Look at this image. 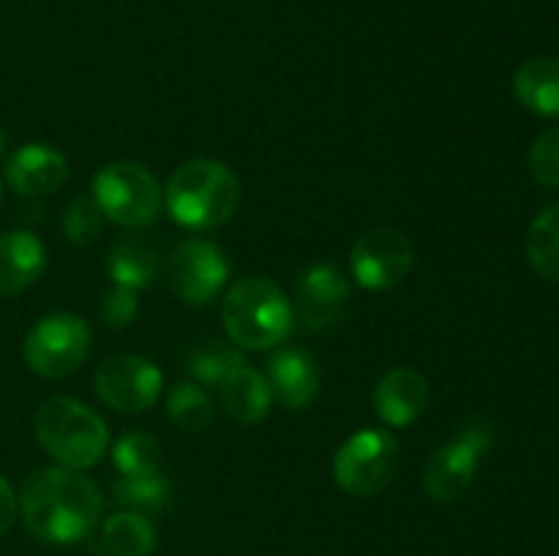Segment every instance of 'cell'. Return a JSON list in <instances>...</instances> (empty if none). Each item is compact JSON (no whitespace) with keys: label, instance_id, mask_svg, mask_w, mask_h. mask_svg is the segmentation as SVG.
Segmentation results:
<instances>
[{"label":"cell","instance_id":"6da1fadb","mask_svg":"<svg viewBox=\"0 0 559 556\" xmlns=\"http://www.w3.org/2000/svg\"><path fill=\"white\" fill-rule=\"evenodd\" d=\"M16 507L22 523L36 540L74 545L91 540L98 529L104 499L96 483L76 469L47 467L22 483Z\"/></svg>","mask_w":559,"mask_h":556},{"label":"cell","instance_id":"7a4b0ae2","mask_svg":"<svg viewBox=\"0 0 559 556\" xmlns=\"http://www.w3.org/2000/svg\"><path fill=\"white\" fill-rule=\"evenodd\" d=\"M164 202L180 227L205 232L222 227L238 213L240 180L216 158H191L169 174Z\"/></svg>","mask_w":559,"mask_h":556},{"label":"cell","instance_id":"3957f363","mask_svg":"<svg viewBox=\"0 0 559 556\" xmlns=\"http://www.w3.org/2000/svg\"><path fill=\"white\" fill-rule=\"evenodd\" d=\"M222 322L229 341L240 349H273L295 327L293 300L262 276L235 281L222 300Z\"/></svg>","mask_w":559,"mask_h":556},{"label":"cell","instance_id":"277c9868","mask_svg":"<svg viewBox=\"0 0 559 556\" xmlns=\"http://www.w3.org/2000/svg\"><path fill=\"white\" fill-rule=\"evenodd\" d=\"M36 439L66 469H91L107 452L109 431L102 414L76 398H49L36 414Z\"/></svg>","mask_w":559,"mask_h":556},{"label":"cell","instance_id":"5b68a950","mask_svg":"<svg viewBox=\"0 0 559 556\" xmlns=\"http://www.w3.org/2000/svg\"><path fill=\"white\" fill-rule=\"evenodd\" d=\"M495 445V425L486 418H469L456 439L431 452L424 467V491L437 505H453L475 483L480 461Z\"/></svg>","mask_w":559,"mask_h":556},{"label":"cell","instance_id":"8992f818","mask_svg":"<svg viewBox=\"0 0 559 556\" xmlns=\"http://www.w3.org/2000/svg\"><path fill=\"white\" fill-rule=\"evenodd\" d=\"M93 200L104 218L120 227L140 229L156 221L162 210V189L145 167L134 161L107 164L93 178Z\"/></svg>","mask_w":559,"mask_h":556},{"label":"cell","instance_id":"52a82bcc","mask_svg":"<svg viewBox=\"0 0 559 556\" xmlns=\"http://www.w3.org/2000/svg\"><path fill=\"white\" fill-rule=\"evenodd\" d=\"M399 469V445L391 431L360 428L333 458L336 485L349 496H374L388 488Z\"/></svg>","mask_w":559,"mask_h":556},{"label":"cell","instance_id":"ba28073f","mask_svg":"<svg viewBox=\"0 0 559 556\" xmlns=\"http://www.w3.org/2000/svg\"><path fill=\"white\" fill-rule=\"evenodd\" d=\"M93 333L76 314H49L31 327L22 343V354L33 374L60 379L80 368L91 352Z\"/></svg>","mask_w":559,"mask_h":556},{"label":"cell","instance_id":"9c48e42d","mask_svg":"<svg viewBox=\"0 0 559 556\" xmlns=\"http://www.w3.org/2000/svg\"><path fill=\"white\" fill-rule=\"evenodd\" d=\"M415 249L396 227H374L355 240L349 251V273L371 292L399 287L413 273Z\"/></svg>","mask_w":559,"mask_h":556},{"label":"cell","instance_id":"30bf717a","mask_svg":"<svg viewBox=\"0 0 559 556\" xmlns=\"http://www.w3.org/2000/svg\"><path fill=\"white\" fill-rule=\"evenodd\" d=\"M98 398L115 412H145L158 401L164 374L153 360L142 354H115L96 368L93 376Z\"/></svg>","mask_w":559,"mask_h":556},{"label":"cell","instance_id":"8fae6325","mask_svg":"<svg viewBox=\"0 0 559 556\" xmlns=\"http://www.w3.org/2000/svg\"><path fill=\"white\" fill-rule=\"evenodd\" d=\"M229 278V262L216 243L189 238L169 256V287L183 303L207 305Z\"/></svg>","mask_w":559,"mask_h":556},{"label":"cell","instance_id":"7c38bea8","mask_svg":"<svg viewBox=\"0 0 559 556\" xmlns=\"http://www.w3.org/2000/svg\"><path fill=\"white\" fill-rule=\"evenodd\" d=\"M349 298V281L336 265L314 262L295 283V319L311 333H322L338 319Z\"/></svg>","mask_w":559,"mask_h":556},{"label":"cell","instance_id":"4fadbf2b","mask_svg":"<svg viewBox=\"0 0 559 556\" xmlns=\"http://www.w3.org/2000/svg\"><path fill=\"white\" fill-rule=\"evenodd\" d=\"M69 178V161L52 145L31 142L11 153L5 161V183L22 196L52 194Z\"/></svg>","mask_w":559,"mask_h":556},{"label":"cell","instance_id":"5bb4252c","mask_svg":"<svg viewBox=\"0 0 559 556\" xmlns=\"http://www.w3.org/2000/svg\"><path fill=\"white\" fill-rule=\"evenodd\" d=\"M431 398V387L424 374L415 368H393L377 382L374 412L391 428H404L415 423L426 412Z\"/></svg>","mask_w":559,"mask_h":556},{"label":"cell","instance_id":"9a60e30c","mask_svg":"<svg viewBox=\"0 0 559 556\" xmlns=\"http://www.w3.org/2000/svg\"><path fill=\"white\" fill-rule=\"evenodd\" d=\"M267 387L287 409H306L320 396V365L306 349H278L267 360Z\"/></svg>","mask_w":559,"mask_h":556},{"label":"cell","instance_id":"2e32d148","mask_svg":"<svg viewBox=\"0 0 559 556\" xmlns=\"http://www.w3.org/2000/svg\"><path fill=\"white\" fill-rule=\"evenodd\" d=\"M47 267V249L27 229L0 234V298L25 292Z\"/></svg>","mask_w":559,"mask_h":556},{"label":"cell","instance_id":"e0dca14e","mask_svg":"<svg viewBox=\"0 0 559 556\" xmlns=\"http://www.w3.org/2000/svg\"><path fill=\"white\" fill-rule=\"evenodd\" d=\"M218 396H222V407L229 420L238 425H254L267 418L273 403V392L267 387V379L249 363L235 368L227 379L218 385Z\"/></svg>","mask_w":559,"mask_h":556},{"label":"cell","instance_id":"ac0fdd59","mask_svg":"<svg viewBox=\"0 0 559 556\" xmlns=\"http://www.w3.org/2000/svg\"><path fill=\"white\" fill-rule=\"evenodd\" d=\"M91 537L98 556H153L158 545L156 527L140 512L129 510L109 516Z\"/></svg>","mask_w":559,"mask_h":556},{"label":"cell","instance_id":"d6986e66","mask_svg":"<svg viewBox=\"0 0 559 556\" xmlns=\"http://www.w3.org/2000/svg\"><path fill=\"white\" fill-rule=\"evenodd\" d=\"M519 104L544 118H559V58H530L513 76Z\"/></svg>","mask_w":559,"mask_h":556},{"label":"cell","instance_id":"ffe728a7","mask_svg":"<svg viewBox=\"0 0 559 556\" xmlns=\"http://www.w3.org/2000/svg\"><path fill=\"white\" fill-rule=\"evenodd\" d=\"M158 249L145 238H136V234H126V238L115 240L112 249H109L107 270L112 283L129 289H145L151 287L153 278L158 276Z\"/></svg>","mask_w":559,"mask_h":556},{"label":"cell","instance_id":"44dd1931","mask_svg":"<svg viewBox=\"0 0 559 556\" xmlns=\"http://www.w3.org/2000/svg\"><path fill=\"white\" fill-rule=\"evenodd\" d=\"M112 496L123 510L140 512V516H158L169 507L173 499V483L162 472L145 474V478H120L115 480Z\"/></svg>","mask_w":559,"mask_h":556},{"label":"cell","instance_id":"7402d4cb","mask_svg":"<svg viewBox=\"0 0 559 556\" xmlns=\"http://www.w3.org/2000/svg\"><path fill=\"white\" fill-rule=\"evenodd\" d=\"M527 256L546 281L559 283V202L540 210L530 223Z\"/></svg>","mask_w":559,"mask_h":556},{"label":"cell","instance_id":"603a6c76","mask_svg":"<svg viewBox=\"0 0 559 556\" xmlns=\"http://www.w3.org/2000/svg\"><path fill=\"white\" fill-rule=\"evenodd\" d=\"M167 418L178 425L180 431L189 434H200L213 423L216 412H213V398L207 390L197 382H178L169 387L167 396Z\"/></svg>","mask_w":559,"mask_h":556},{"label":"cell","instance_id":"cb8c5ba5","mask_svg":"<svg viewBox=\"0 0 559 556\" xmlns=\"http://www.w3.org/2000/svg\"><path fill=\"white\" fill-rule=\"evenodd\" d=\"M246 363L240 347H235L233 341H224V338H213V341L200 343V347L191 349L189 354V374L194 376L200 385H222L235 368Z\"/></svg>","mask_w":559,"mask_h":556},{"label":"cell","instance_id":"d4e9b609","mask_svg":"<svg viewBox=\"0 0 559 556\" xmlns=\"http://www.w3.org/2000/svg\"><path fill=\"white\" fill-rule=\"evenodd\" d=\"M112 463L120 478H145V474L162 472V445L156 436L131 431L120 436L112 450Z\"/></svg>","mask_w":559,"mask_h":556},{"label":"cell","instance_id":"484cf974","mask_svg":"<svg viewBox=\"0 0 559 556\" xmlns=\"http://www.w3.org/2000/svg\"><path fill=\"white\" fill-rule=\"evenodd\" d=\"M104 213L93 196H76L63 213V232L74 245H87L102 234Z\"/></svg>","mask_w":559,"mask_h":556},{"label":"cell","instance_id":"4316f807","mask_svg":"<svg viewBox=\"0 0 559 556\" xmlns=\"http://www.w3.org/2000/svg\"><path fill=\"white\" fill-rule=\"evenodd\" d=\"M530 174L538 180L540 185H559V125L555 129H546L538 140L530 147Z\"/></svg>","mask_w":559,"mask_h":556},{"label":"cell","instance_id":"83f0119b","mask_svg":"<svg viewBox=\"0 0 559 556\" xmlns=\"http://www.w3.org/2000/svg\"><path fill=\"white\" fill-rule=\"evenodd\" d=\"M98 316L107 327H129L131 322L140 316V298H136V289L120 287V283H112V287L104 292L102 305H98Z\"/></svg>","mask_w":559,"mask_h":556},{"label":"cell","instance_id":"f1b7e54d","mask_svg":"<svg viewBox=\"0 0 559 556\" xmlns=\"http://www.w3.org/2000/svg\"><path fill=\"white\" fill-rule=\"evenodd\" d=\"M16 512H20V507H16L14 488H11L9 480L0 478V537H3V534L11 529Z\"/></svg>","mask_w":559,"mask_h":556},{"label":"cell","instance_id":"f546056e","mask_svg":"<svg viewBox=\"0 0 559 556\" xmlns=\"http://www.w3.org/2000/svg\"><path fill=\"white\" fill-rule=\"evenodd\" d=\"M3 150H5V131L0 129V158H3Z\"/></svg>","mask_w":559,"mask_h":556},{"label":"cell","instance_id":"4dcf8cb0","mask_svg":"<svg viewBox=\"0 0 559 556\" xmlns=\"http://www.w3.org/2000/svg\"><path fill=\"white\" fill-rule=\"evenodd\" d=\"M0 202H3V185H0Z\"/></svg>","mask_w":559,"mask_h":556}]
</instances>
